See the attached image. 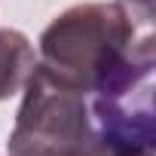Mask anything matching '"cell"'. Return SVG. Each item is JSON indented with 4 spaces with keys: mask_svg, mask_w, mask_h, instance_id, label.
Instances as JSON below:
<instances>
[{
    "mask_svg": "<svg viewBox=\"0 0 156 156\" xmlns=\"http://www.w3.org/2000/svg\"><path fill=\"white\" fill-rule=\"evenodd\" d=\"M22 89L25 98L16 116V129L6 141L9 156H40L95 141L86 92L55 80L40 64H34Z\"/></svg>",
    "mask_w": 156,
    "mask_h": 156,
    "instance_id": "3957f363",
    "label": "cell"
},
{
    "mask_svg": "<svg viewBox=\"0 0 156 156\" xmlns=\"http://www.w3.org/2000/svg\"><path fill=\"white\" fill-rule=\"evenodd\" d=\"M135 40V22L122 3H76L40 34L37 64L89 95L129 55Z\"/></svg>",
    "mask_w": 156,
    "mask_h": 156,
    "instance_id": "6da1fadb",
    "label": "cell"
},
{
    "mask_svg": "<svg viewBox=\"0 0 156 156\" xmlns=\"http://www.w3.org/2000/svg\"><path fill=\"white\" fill-rule=\"evenodd\" d=\"M34 64H37V58H34L31 40L22 31L0 28V101L16 95L25 86Z\"/></svg>",
    "mask_w": 156,
    "mask_h": 156,
    "instance_id": "277c9868",
    "label": "cell"
},
{
    "mask_svg": "<svg viewBox=\"0 0 156 156\" xmlns=\"http://www.w3.org/2000/svg\"><path fill=\"white\" fill-rule=\"evenodd\" d=\"M153 37L135 40L129 55L89 92L92 138L110 156H153L156 113H153Z\"/></svg>",
    "mask_w": 156,
    "mask_h": 156,
    "instance_id": "7a4b0ae2",
    "label": "cell"
},
{
    "mask_svg": "<svg viewBox=\"0 0 156 156\" xmlns=\"http://www.w3.org/2000/svg\"><path fill=\"white\" fill-rule=\"evenodd\" d=\"M40 156H110L98 141H89L83 147H70V150H55V153H40Z\"/></svg>",
    "mask_w": 156,
    "mask_h": 156,
    "instance_id": "5b68a950",
    "label": "cell"
},
{
    "mask_svg": "<svg viewBox=\"0 0 156 156\" xmlns=\"http://www.w3.org/2000/svg\"><path fill=\"white\" fill-rule=\"evenodd\" d=\"M135 9H141V19H150L153 16V0H129Z\"/></svg>",
    "mask_w": 156,
    "mask_h": 156,
    "instance_id": "8992f818",
    "label": "cell"
}]
</instances>
